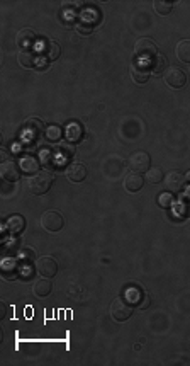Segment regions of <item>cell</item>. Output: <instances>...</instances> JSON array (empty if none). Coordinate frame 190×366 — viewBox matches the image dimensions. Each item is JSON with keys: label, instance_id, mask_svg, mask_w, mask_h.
<instances>
[{"label": "cell", "instance_id": "9", "mask_svg": "<svg viewBox=\"0 0 190 366\" xmlns=\"http://www.w3.org/2000/svg\"><path fill=\"white\" fill-rule=\"evenodd\" d=\"M41 225L48 232H58L63 228V217L54 210H49L41 217Z\"/></svg>", "mask_w": 190, "mask_h": 366}, {"label": "cell", "instance_id": "15", "mask_svg": "<svg viewBox=\"0 0 190 366\" xmlns=\"http://www.w3.org/2000/svg\"><path fill=\"white\" fill-rule=\"evenodd\" d=\"M142 177H141V174H138V172H131V174H128V176H126V179H124V188L129 191V193H136V191H140L141 188H142Z\"/></svg>", "mask_w": 190, "mask_h": 366}, {"label": "cell", "instance_id": "12", "mask_svg": "<svg viewBox=\"0 0 190 366\" xmlns=\"http://www.w3.org/2000/svg\"><path fill=\"white\" fill-rule=\"evenodd\" d=\"M19 167L21 165H17L14 160H5L2 164V169H0L2 170V177L9 182L19 181V177H21V170H19Z\"/></svg>", "mask_w": 190, "mask_h": 366}, {"label": "cell", "instance_id": "19", "mask_svg": "<svg viewBox=\"0 0 190 366\" xmlns=\"http://www.w3.org/2000/svg\"><path fill=\"white\" fill-rule=\"evenodd\" d=\"M24 225H26V220H24L21 215H14V217H10L5 223L7 230H9L10 233H21L24 230Z\"/></svg>", "mask_w": 190, "mask_h": 366}, {"label": "cell", "instance_id": "28", "mask_svg": "<svg viewBox=\"0 0 190 366\" xmlns=\"http://www.w3.org/2000/svg\"><path fill=\"white\" fill-rule=\"evenodd\" d=\"M45 133H46V138L49 142H58L59 138H61V128H59V126H48V128L45 130Z\"/></svg>", "mask_w": 190, "mask_h": 366}, {"label": "cell", "instance_id": "14", "mask_svg": "<svg viewBox=\"0 0 190 366\" xmlns=\"http://www.w3.org/2000/svg\"><path fill=\"white\" fill-rule=\"evenodd\" d=\"M66 179L71 182H82L87 177V167L83 164H71L66 169Z\"/></svg>", "mask_w": 190, "mask_h": 366}, {"label": "cell", "instance_id": "30", "mask_svg": "<svg viewBox=\"0 0 190 366\" xmlns=\"http://www.w3.org/2000/svg\"><path fill=\"white\" fill-rule=\"evenodd\" d=\"M97 19H98V12H95L94 9H87V10H83V19H82L83 22L92 24V26H94L95 22H98Z\"/></svg>", "mask_w": 190, "mask_h": 366}, {"label": "cell", "instance_id": "26", "mask_svg": "<svg viewBox=\"0 0 190 366\" xmlns=\"http://www.w3.org/2000/svg\"><path fill=\"white\" fill-rule=\"evenodd\" d=\"M142 295H144V293H141V290H138V288H129L124 298L129 301L131 305H140V301H141Z\"/></svg>", "mask_w": 190, "mask_h": 366}, {"label": "cell", "instance_id": "18", "mask_svg": "<svg viewBox=\"0 0 190 366\" xmlns=\"http://www.w3.org/2000/svg\"><path fill=\"white\" fill-rule=\"evenodd\" d=\"M21 170L26 174H38L39 172V160L33 155H26L21 158Z\"/></svg>", "mask_w": 190, "mask_h": 366}, {"label": "cell", "instance_id": "33", "mask_svg": "<svg viewBox=\"0 0 190 366\" xmlns=\"http://www.w3.org/2000/svg\"><path fill=\"white\" fill-rule=\"evenodd\" d=\"M149 301H151V300H149V296H148V295H146V293H144V295H142V298H141V301H140V305H138V307H140L141 310L148 308V307H149Z\"/></svg>", "mask_w": 190, "mask_h": 366}, {"label": "cell", "instance_id": "6", "mask_svg": "<svg viewBox=\"0 0 190 366\" xmlns=\"http://www.w3.org/2000/svg\"><path fill=\"white\" fill-rule=\"evenodd\" d=\"M149 75H151V67L149 63L142 62V60H136V62L131 65V77L136 83H144L148 82Z\"/></svg>", "mask_w": 190, "mask_h": 366}, {"label": "cell", "instance_id": "22", "mask_svg": "<svg viewBox=\"0 0 190 366\" xmlns=\"http://www.w3.org/2000/svg\"><path fill=\"white\" fill-rule=\"evenodd\" d=\"M166 65H168V60H166L165 55H160L158 53L156 57L153 58V62L149 63V67H151V72L153 73H163Z\"/></svg>", "mask_w": 190, "mask_h": 366}, {"label": "cell", "instance_id": "4", "mask_svg": "<svg viewBox=\"0 0 190 366\" xmlns=\"http://www.w3.org/2000/svg\"><path fill=\"white\" fill-rule=\"evenodd\" d=\"M165 82L168 83L172 89H182L187 83V75L178 67H168L165 72Z\"/></svg>", "mask_w": 190, "mask_h": 366}, {"label": "cell", "instance_id": "31", "mask_svg": "<svg viewBox=\"0 0 190 366\" xmlns=\"http://www.w3.org/2000/svg\"><path fill=\"white\" fill-rule=\"evenodd\" d=\"M75 29H77L78 33L83 34V36H89V34H92L94 26H92V24H87V22L80 21V22H77V26H75Z\"/></svg>", "mask_w": 190, "mask_h": 366}, {"label": "cell", "instance_id": "20", "mask_svg": "<svg viewBox=\"0 0 190 366\" xmlns=\"http://www.w3.org/2000/svg\"><path fill=\"white\" fill-rule=\"evenodd\" d=\"M51 288H53V286H51V281L39 280V281H36L33 292H34V295L38 298H45V296H48L51 293Z\"/></svg>", "mask_w": 190, "mask_h": 366}, {"label": "cell", "instance_id": "10", "mask_svg": "<svg viewBox=\"0 0 190 366\" xmlns=\"http://www.w3.org/2000/svg\"><path fill=\"white\" fill-rule=\"evenodd\" d=\"M185 182H187L185 181V176L182 172H178V170H172L165 177V184L170 193H180V191H184Z\"/></svg>", "mask_w": 190, "mask_h": 366}, {"label": "cell", "instance_id": "13", "mask_svg": "<svg viewBox=\"0 0 190 366\" xmlns=\"http://www.w3.org/2000/svg\"><path fill=\"white\" fill-rule=\"evenodd\" d=\"M38 58H39V55L36 53L33 48H29V50H21L17 55L19 63H21V67H24V69H33V67L38 65Z\"/></svg>", "mask_w": 190, "mask_h": 366}, {"label": "cell", "instance_id": "16", "mask_svg": "<svg viewBox=\"0 0 190 366\" xmlns=\"http://www.w3.org/2000/svg\"><path fill=\"white\" fill-rule=\"evenodd\" d=\"M65 137L68 143H78L83 138V128L78 123H70L65 130Z\"/></svg>", "mask_w": 190, "mask_h": 366}, {"label": "cell", "instance_id": "23", "mask_svg": "<svg viewBox=\"0 0 190 366\" xmlns=\"http://www.w3.org/2000/svg\"><path fill=\"white\" fill-rule=\"evenodd\" d=\"M163 177H165V174L160 167H149V170H146V181H148L149 184H158V182L163 181Z\"/></svg>", "mask_w": 190, "mask_h": 366}, {"label": "cell", "instance_id": "5", "mask_svg": "<svg viewBox=\"0 0 190 366\" xmlns=\"http://www.w3.org/2000/svg\"><path fill=\"white\" fill-rule=\"evenodd\" d=\"M36 271L41 274L43 278H53L56 276V271H58V264L56 261L53 259V257L49 256H43L39 257V259H36Z\"/></svg>", "mask_w": 190, "mask_h": 366}, {"label": "cell", "instance_id": "27", "mask_svg": "<svg viewBox=\"0 0 190 366\" xmlns=\"http://www.w3.org/2000/svg\"><path fill=\"white\" fill-rule=\"evenodd\" d=\"M172 9H173L172 2H163V0H156V2H154V10H156V14H160V15L170 14Z\"/></svg>", "mask_w": 190, "mask_h": 366}, {"label": "cell", "instance_id": "1", "mask_svg": "<svg viewBox=\"0 0 190 366\" xmlns=\"http://www.w3.org/2000/svg\"><path fill=\"white\" fill-rule=\"evenodd\" d=\"M53 172L49 170H39L38 174H33L29 179H27V189L33 194H45L49 191L51 184H53Z\"/></svg>", "mask_w": 190, "mask_h": 366}, {"label": "cell", "instance_id": "32", "mask_svg": "<svg viewBox=\"0 0 190 366\" xmlns=\"http://www.w3.org/2000/svg\"><path fill=\"white\" fill-rule=\"evenodd\" d=\"M177 212L180 215H184V217H189L190 215V205H185V203H180V205L177 206Z\"/></svg>", "mask_w": 190, "mask_h": 366}, {"label": "cell", "instance_id": "2", "mask_svg": "<svg viewBox=\"0 0 190 366\" xmlns=\"http://www.w3.org/2000/svg\"><path fill=\"white\" fill-rule=\"evenodd\" d=\"M110 315L116 322H126L133 315V305L126 298H116L110 305Z\"/></svg>", "mask_w": 190, "mask_h": 366}, {"label": "cell", "instance_id": "29", "mask_svg": "<svg viewBox=\"0 0 190 366\" xmlns=\"http://www.w3.org/2000/svg\"><path fill=\"white\" fill-rule=\"evenodd\" d=\"M158 205L161 208H170L173 205V196L172 193H160L158 194Z\"/></svg>", "mask_w": 190, "mask_h": 366}, {"label": "cell", "instance_id": "11", "mask_svg": "<svg viewBox=\"0 0 190 366\" xmlns=\"http://www.w3.org/2000/svg\"><path fill=\"white\" fill-rule=\"evenodd\" d=\"M75 155V146L70 143H59L54 148V158H56V165H63L70 160Z\"/></svg>", "mask_w": 190, "mask_h": 366}, {"label": "cell", "instance_id": "24", "mask_svg": "<svg viewBox=\"0 0 190 366\" xmlns=\"http://www.w3.org/2000/svg\"><path fill=\"white\" fill-rule=\"evenodd\" d=\"M59 53H61V48L56 41H48L46 43V50H45V57L49 60V62H54L58 60Z\"/></svg>", "mask_w": 190, "mask_h": 366}, {"label": "cell", "instance_id": "17", "mask_svg": "<svg viewBox=\"0 0 190 366\" xmlns=\"http://www.w3.org/2000/svg\"><path fill=\"white\" fill-rule=\"evenodd\" d=\"M36 43V34L34 31L31 29H22L21 33L17 34V45L22 48V50H29L33 48V45Z\"/></svg>", "mask_w": 190, "mask_h": 366}, {"label": "cell", "instance_id": "7", "mask_svg": "<svg viewBox=\"0 0 190 366\" xmlns=\"http://www.w3.org/2000/svg\"><path fill=\"white\" fill-rule=\"evenodd\" d=\"M43 130H45L43 128V123L38 118H29L24 123V137L31 143L38 142L43 137Z\"/></svg>", "mask_w": 190, "mask_h": 366}, {"label": "cell", "instance_id": "3", "mask_svg": "<svg viewBox=\"0 0 190 366\" xmlns=\"http://www.w3.org/2000/svg\"><path fill=\"white\" fill-rule=\"evenodd\" d=\"M134 53H136L138 60H142L144 62L146 58H154L158 55V48H156V43L153 41V39L149 38H141L136 41V45H134Z\"/></svg>", "mask_w": 190, "mask_h": 366}, {"label": "cell", "instance_id": "25", "mask_svg": "<svg viewBox=\"0 0 190 366\" xmlns=\"http://www.w3.org/2000/svg\"><path fill=\"white\" fill-rule=\"evenodd\" d=\"M39 157H41L43 165H46V167H49V165H56V158H54V150L41 148V152H39Z\"/></svg>", "mask_w": 190, "mask_h": 366}, {"label": "cell", "instance_id": "8", "mask_svg": "<svg viewBox=\"0 0 190 366\" xmlns=\"http://www.w3.org/2000/svg\"><path fill=\"white\" fill-rule=\"evenodd\" d=\"M129 167L133 172H146V170H149V167H151V158H149V155L146 152H136L133 153L129 157Z\"/></svg>", "mask_w": 190, "mask_h": 366}, {"label": "cell", "instance_id": "35", "mask_svg": "<svg viewBox=\"0 0 190 366\" xmlns=\"http://www.w3.org/2000/svg\"><path fill=\"white\" fill-rule=\"evenodd\" d=\"M185 181H187V182H190V170H189L187 174H185Z\"/></svg>", "mask_w": 190, "mask_h": 366}, {"label": "cell", "instance_id": "21", "mask_svg": "<svg viewBox=\"0 0 190 366\" xmlns=\"http://www.w3.org/2000/svg\"><path fill=\"white\" fill-rule=\"evenodd\" d=\"M175 53H177V58L180 60V62L190 63V41H187V39H185V41L178 43Z\"/></svg>", "mask_w": 190, "mask_h": 366}, {"label": "cell", "instance_id": "34", "mask_svg": "<svg viewBox=\"0 0 190 366\" xmlns=\"http://www.w3.org/2000/svg\"><path fill=\"white\" fill-rule=\"evenodd\" d=\"M22 256L24 257H26V259H33V256H34V252H33V250H31V249H26V250H22Z\"/></svg>", "mask_w": 190, "mask_h": 366}]
</instances>
